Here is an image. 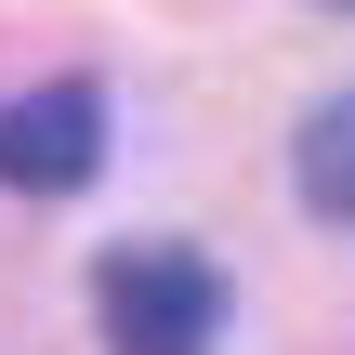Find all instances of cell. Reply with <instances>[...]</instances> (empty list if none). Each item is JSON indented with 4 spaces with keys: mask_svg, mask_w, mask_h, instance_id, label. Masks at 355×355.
Returning <instances> with one entry per match:
<instances>
[{
    "mask_svg": "<svg viewBox=\"0 0 355 355\" xmlns=\"http://www.w3.org/2000/svg\"><path fill=\"white\" fill-rule=\"evenodd\" d=\"M92 316H105L119 355H211V329H224V277H211L184 237H132V250L92 263Z\"/></svg>",
    "mask_w": 355,
    "mask_h": 355,
    "instance_id": "obj_1",
    "label": "cell"
},
{
    "mask_svg": "<svg viewBox=\"0 0 355 355\" xmlns=\"http://www.w3.org/2000/svg\"><path fill=\"white\" fill-rule=\"evenodd\" d=\"M92 171H105V92L92 79H53V92L0 105V184L13 198H79Z\"/></svg>",
    "mask_w": 355,
    "mask_h": 355,
    "instance_id": "obj_2",
    "label": "cell"
},
{
    "mask_svg": "<svg viewBox=\"0 0 355 355\" xmlns=\"http://www.w3.org/2000/svg\"><path fill=\"white\" fill-rule=\"evenodd\" d=\"M290 184H303V211H316V224H355V92H329V105L303 119Z\"/></svg>",
    "mask_w": 355,
    "mask_h": 355,
    "instance_id": "obj_3",
    "label": "cell"
},
{
    "mask_svg": "<svg viewBox=\"0 0 355 355\" xmlns=\"http://www.w3.org/2000/svg\"><path fill=\"white\" fill-rule=\"evenodd\" d=\"M329 13H355V0H329Z\"/></svg>",
    "mask_w": 355,
    "mask_h": 355,
    "instance_id": "obj_4",
    "label": "cell"
}]
</instances>
